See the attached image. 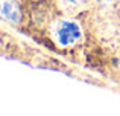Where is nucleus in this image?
Returning <instances> with one entry per match:
<instances>
[{
    "instance_id": "obj_3",
    "label": "nucleus",
    "mask_w": 120,
    "mask_h": 116,
    "mask_svg": "<svg viewBox=\"0 0 120 116\" xmlns=\"http://www.w3.org/2000/svg\"><path fill=\"white\" fill-rule=\"evenodd\" d=\"M65 2H67L68 5H81V3H84L85 0H65Z\"/></svg>"
},
{
    "instance_id": "obj_1",
    "label": "nucleus",
    "mask_w": 120,
    "mask_h": 116,
    "mask_svg": "<svg viewBox=\"0 0 120 116\" xmlns=\"http://www.w3.org/2000/svg\"><path fill=\"white\" fill-rule=\"evenodd\" d=\"M82 32L81 28L76 21L71 20H64L58 24L56 28V38L61 43V46H70L73 43H76L81 38Z\"/></svg>"
},
{
    "instance_id": "obj_2",
    "label": "nucleus",
    "mask_w": 120,
    "mask_h": 116,
    "mask_svg": "<svg viewBox=\"0 0 120 116\" xmlns=\"http://www.w3.org/2000/svg\"><path fill=\"white\" fill-rule=\"evenodd\" d=\"M0 18L9 23H18L21 20V9L14 0H0Z\"/></svg>"
}]
</instances>
